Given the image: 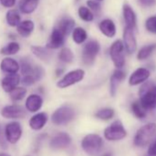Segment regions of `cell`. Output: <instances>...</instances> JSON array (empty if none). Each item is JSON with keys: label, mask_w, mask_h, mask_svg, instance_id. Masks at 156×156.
Segmentation results:
<instances>
[{"label": "cell", "mask_w": 156, "mask_h": 156, "mask_svg": "<svg viewBox=\"0 0 156 156\" xmlns=\"http://www.w3.org/2000/svg\"><path fill=\"white\" fill-rule=\"evenodd\" d=\"M72 143L71 136L66 132H59L50 140V147L53 150H61L67 148Z\"/></svg>", "instance_id": "cell-13"}, {"label": "cell", "mask_w": 156, "mask_h": 156, "mask_svg": "<svg viewBox=\"0 0 156 156\" xmlns=\"http://www.w3.org/2000/svg\"><path fill=\"white\" fill-rule=\"evenodd\" d=\"M131 111L133 113V115L140 119H142L146 117V112L147 110L142 107V105L140 104V102L139 100H136L134 102H132L131 106H130Z\"/></svg>", "instance_id": "cell-30"}, {"label": "cell", "mask_w": 156, "mask_h": 156, "mask_svg": "<svg viewBox=\"0 0 156 156\" xmlns=\"http://www.w3.org/2000/svg\"><path fill=\"white\" fill-rule=\"evenodd\" d=\"M98 1H99V2H100V1H103V0H98Z\"/></svg>", "instance_id": "cell-46"}, {"label": "cell", "mask_w": 156, "mask_h": 156, "mask_svg": "<svg viewBox=\"0 0 156 156\" xmlns=\"http://www.w3.org/2000/svg\"><path fill=\"white\" fill-rule=\"evenodd\" d=\"M148 154L150 156H156V140L149 146Z\"/></svg>", "instance_id": "cell-42"}, {"label": "cell", "mask_w": 156, "mask_h": 156, "mask_svg": "<svg viewBox=\"0 0 156 156\" xmlns=\"http://www.w3.org/2000/svg\"><path fill=\"white\" fill-rule=\"evenodd\" d=\"M151 76V72L145 67H140L136 69L129 78V85L130 87H136L145 83Z\"/></svg>", "instance_id": "cell-12"}, {"label": "cell", "mask_w": 156, "mask_h": 156, "mask_svg": "<svg viewBox=\"0 0 156 156\" xmlns=\"http://www.w3.org/2000/svg\"><path fill=\"white\" fill-rule=\"evenodd\" d=\"M125 49L122 41H115L109 48V56L117 69H122L125 65Z\"/></svg>", "instance_id": "cell-5"}, {"label": "cell", "mask_w": 156, "mask_h": 156, "mask_svg": "<svg viewBox=\"0 0 156 156\" xmlns=\"http://www.w3.org/2000/svg\"><path fill=\"white\" fill-rule=\"evenodd\" d=\"M122 13H123V19L125 21L126 27L135 29L136 24H137V17L133 9L129 5L125 4L122 8Z\"/></svg>", "instance_id": "cell-20"}, {"label": "cell", "mask_w": 156, "mask_h": 156, "mask_svg": "<svg viewBox=\"0 0 156 156\" xmlns=\"http://www.w3.org/2000/svg\"><path fill=\"white\" fill-rule=\"evenodd\" d=\"M32 69H33V66H32L31 62L29 60L22 59V61L20 64V70L21 71V73L23 75L29 74L32 72Z\"/></svg>", "instance_id": "cell-36"}, {"label": "cell", "mask_w": 156, "mask_h": 156, "mask_svg": "<svg viewBox=\"0 0 156 156\" xmlns=\"http://www.w3.org/2000/svg\"><path fill=\"white\" fill-rule=\"evenodd\" d=\"M115 115V110L110 108H104L99 110H98L95 114L96 118L101 120H109L113 119Z\"/></svg>", "instance_id": "cell-32"}, {"label": "cell", "mask_w": 156, "mask_h": 156, "mask_svg": "<svg viewBox=\"0 0 156 156\" xmlns=\"http://www.w3.org/2000/svg\"><path fill=\"white\" fill-rule=\"evenodd\" d=\"M31 74L34 76L35 80H36V82H37V81L41 80V79H42V77L45 75V70H44L41 66L38 65V66L33 67L32 72H31Z\"/></svg>", "instance_id": "cell-37"}, {"label": "cell", "mask_w": 156, "mask_h": 156, "mask_svg": "<svg viewBox=\"0 0 156 156\" xmlns=\"http://www.w3.org/2000/svg\"><path fill=\"white\" fill-rule=\"evenodd\" d=\"M86 75V72L83 69H75L65 73L57 82V87L64 89L70 87L77 83L81 82Z\"/></svg>", "instance_id": "cell-6"}, {"label": "cell", "mask_w": 156, "mask_h": 156, "mask_svg": "<svg viewBox=\"0 0 156 156\" xmlns=\"http://www.w3.org/2000/svg\"><path fill=\"white\" fill-rule=\"evenodd\" d=\"M31 51L32 53L39 58L40 60L43 61V62H49L52 56V53L49 51L50 49H48L47 47H41V46H31Z\"/></svg>", "instance_id": "cell-23"}, {"label": "cell", "mask_w": 156, "mask_h": 156, "mask_svg": "<svg viewBox=\"0 0 156 156\" xmlns=\"http://www.w3.org/2000/svg\"><path fill=\"white\" fill-rule=\"evenodd\" d=\"M59 59L64 63H71L74 60V55L73 51L68 47H63L59 52Z\"/></svg>", "instance_id": "cell-31"}, {"label": "cell", "mask_w": 156, "mask_h": 156, "mask_svg": "<svg viewBox=\"0 0 156 156\" xmlns=\"http://www.w3.org/2000/svg\"><path fill=\"white\" fill-rule=\"evenodd\" d=\"M144 85L139 91V101L146 110L156 108V85L150 82L143 83Z\"/></svg>", "instance_id": "cell-1"}, {"label": "cell", "mask_w": 156, "mask_h": 156, "mask_svg": "<svg viewBox=\"0 0 156 156\" xmlns=\"http://www.w3.org/2000/svg\"><path fill=\"white\" fill-rule=\"evenodd\" d=\"M138 1L143 8H151L156 4V0H138Z\"/></svg>", "instance_id": "cell-40"}, {"label": "cell", "mask_w": 156, "mask_h": 156, "mask_svg": "<svg viewBox=\"0 0 156 156\" xmlns=\"http://www.w3.org/2000/svg\"><path fill=\"white\" fill-rule=\"evenodd\" d=\"M123 45L125 51L129 54H132L137 50V40L134 33V29L125 27L123 30Z\"/></svg>", "instance_id": "cell-11"}, {"label": "cell", "mask_w": 156, "mask_h": 156, "mask_svg": "<svg viewBox=\"0 0 156 156\" xmlns=\"http://www.w3.org/2000/svg\"><path fill=\"white\" fill-rule=\"evenodd\" d=\"M22 136L21 125L17 121L9 122L5 128V137L8 142L10 144H16Z\"/></svg>", "instance_id": "cell-9"}, {"label": "cell", "mask_w": 156, "mask_h": 156, "mask_svg": "<svg viewBox=\"0 0 156 156\" xmlns=\"http://www.w3.org/2000/svg\"><path fill=\"white\" fill-rule=\"evenodd\" d=\"M20 51V43L16 41H11L8 43L6 46H4L1 50H0V53L3 55L10 56V55H15Z\"/></svg>", "instance_id": "cell-29"}, {"label": "cell", "mask_w": 156, "mask_h": 156, "mask_svg": "<svg viewBox=\"0 0 156 156\" xmlns=\"http://www.w3.org/2000/svg\"><path fill=\"white\" fill-rule=\"evenodd\" d=\"M72 37H73V41L76 44H82L87 39V32L85 29L81 27H77L73 30Z\"/></svg>", "instance_id": "cell-27"}, {"label": "cell", "mask_w": 156, "mask_h": 156, "mask_svg": "<svg viewBox=\"0 0 156 156\" xmlns=\"http://www.w3.org/2000/svg\"><path fill=\"white\" fill-rule=\"evenodd\" d=\"M1 116L8 119H19L26 117V110L19 105H8L1 109Z\"/></svg>", "instance_id": "cell-10"}, {"label": "cell", "mask_w": 156, "mask_h": 156, "mask_svg": "<svg viewBox=\"0 0 156 156\" xmlns=\"http://www.w3.org/2000/svg\"><path fill=\"white\" fill-rule=\"evenodd\" d=\"M35 29L34 22L30 20H26L23 21H20V23L17 26V30L19 34L23 38H28L30 36Z\"/></svg>", "instance_id": "cell-22"}, {"label": "cell", "mask_w": 156, "mask_h": 156, "mask_svg": "<svg viewBox=\"0 0 156 156\" xmlns=\"http://www.w3.org/2000/svg\"><path fill=\"white\" fill-rule=\"evenodd\" d=\"M2 140V131H1V126H0V142Z\"/></svg>", "instance_id": "cell-44"}, {"label": "cell", "mask_w": 156, "mask_h": 156, "mask_svg": "<svg viewBox=\"0 0 156 156\" xmlns=\"http://www.w3.org/2000/svg\"><path fill=\"white\" fill-rule=\"evenodd\" d=\"M103 156H112V154L108 152V153H106V154H104Z\"/></svg>", "instance_id": "cell-45"}, {"label": "cell", "mask_w": 156, "mask_h": 156, "mask_svg": "<svg viewBox=\"0 0 156 156\" xmlns=\"http://www.w3.org/2000/svg\"><path fill=\"white\" fill-rule=\"evenodd\" d=\"M17 0H0V4H1L4 8L11 9L16 5Z\"/></svg>", "instance_id": "cell-41"}, {"label": "cell", "mask_w": 156, "mask_h": 156, "mask_svg": "<svg viewBox=\"0 0 156 156\" xmlns=\"http://www.w3.org/2000/svg\"><path fill=\"white\" fill-rule=\"evenodd\" d=\"M145 29L150 33L156 34V16L149 17L145 21Z\"/></svg>", "instance_id": "cell-35"}, {"label": "cell", "mask_w": 156, "mask_h": 156, "mask_svg": "<svg viewBox=\"0 0 156 156\" xmlns=\"http://www.w3.org/2000/svg\"><path fill=\"white\" fill-rule=\"evenodd\" d=\"M43 105L42 98L38 94L30 95L25 101V108L30 113L38 112Z\"/></svg>", "instance_id": "cell-16"}, {"label": "cell", "mask_w": 156, "mask_h": 156, "mask_svg": "<svg viewBox=\"0 0 156 156\" xmlns=\"http://www.w3.org/2000/svg\"><path fill=\"white\" fill-rule=\"evenodd\" d=\"M27 94V89L25 87H17L15 89H13L9 95H10V98L13 101H20L22 100Z\"/></svg>", "instance_id": "cell-34"}, {"label": "cell", "mask_w": 156, "mask_h": 156, "mask_svg": "<svg viewBox=\"0 0 156 156\" xmlns=\"http://www.w3.org/2000/svg\"><path fill=\"white\" fill-rule=\"evenodd\" d=\"M87 8L93 12H99L100 9H101V6H100V3L98 0H87Z\"/></svg>", "instance_id": "cell-38"}, {"label": "cell", "mask_w": 156, "mask_h": 156, "mask_svg": "<svg viewBox=\"0 0 156 156\" xmlns=\"http://www.w3.org/2000/svg\"><path fill=\"white\" fill-rule=\"evenodd\" d=\"M103 145V139L95 133L86 135L81 141V147L88 156H98L102 151Z\"/></svg>", "instance_id": "cell-2"}, {"label": "cell", "mask_w": 156, "mask_h": 156, "mask_svg": "<svg viewBox=\"0 0 156 156\" xmlns=\"http://www.w3.org/2000/svg\"><path fill=\"white\" fill-rule=\"evenodd\" d=\"M21 83L24 85V86H27V87H30V86H32L33 84L36 83V80H35V78L34 76L30 73L29 74H26V75H23V78H22V80H20Z\"/></svg>", "instance_id": "cell-39"}, {"label": "cell", "mask_w": 156, "mask_h": 156, "mask_svg": "<svg viewBox=\"0 0 156 156\" xmlns=\"http://www.w3.org/2000/svg\"><path fill=\"white\" fill-rule=\"evenodd\" d=\"M126 73L122 69H116L110 77V95L115 97L119 84L125 79Z\"/></svg>", "instance_id": "cell-18"}, {"label": "cell", "mask_w": 156, "mask_h": 156, "mask_svg": "<svg viewBox=\"0 0 156 156\" xmlns=\"http://www.w3.org/2000/svg\"><path fill=\"white\" fill-rule=\"evenodd\" d=\"M75 117L74 109L70 106H62L58 108L51 115V122L54 125L62 126L70 123Z\"/></svg>", "instance_id": "cell-4"}, {"label": "cell", "mask_w": 156, "mask_h": 156, "mask_svg": "<svg viewBox=\"0 0 156 156\" xmlns=\"http://www.w3.org/2000/svg\"><path fill=\"white\" fill-rule=\"evenodd\" d=\"M100 51V44L98 41L96 40H91L89 41L83 49V53H82V58L83 62L87 65H92L98 54Z\"/></svg>", "instance_id": "cell-8"}, {"label": "cell", "mask_w": 156, "mask_h": 156, "mask_svg": "<svg viewBox=\"0 0 156 156\" xmlns=\"http://www.w3.org/2000/svg\"><path fill=\"white\" fill-rule=\"evenodd\" d=\"M155 133H156V123L151 122L143 125L137 130L134 136V140H133L134 145L137 147L146 146L151 141V140L155 135Z\"/></svg>", "instance_id": "cell-3"}, {"label": "cell", "mask_w": 156, "mask_h": 156, "mask_svg": "<svg viewBox=\"0 0 156 156\" xmlns=\"http://www.w3.org/2000/svg\"><path fill=\"white\" fill-rule=\"evenodd\" d=\"M0 69L6 73H16L20 71V63L11 57H6L0 63Z\"/></svg>", "instance_id": "cell-21"}, {"label": "cell", "mask_w": 156, "mask_h": 156, "mask_svg": "<svg viewBox=\"0 0 156 156\" xmlns=\"http://www.w3.org/2000/svg\"><path fill=\"white\" fill-rule=\"evenodd\" d=\"M40 0H21L20 3V10L23 14H31L38 8Z\"/></svg>", "instance_id": "cell-25"}, {"label": "cell", "mask_w": 156, "mask_h": 156, "mask_svg": "<svg viewBox=\"0 0 156 156\" xmlns=\"http://www.w3.org/2000/svg\"><path fill=\"white\" fill-rule=\"evenodd\" d=\"M65 35L56 27L52 30L49 41L47 42V48L50 50H56L64 45L65 42Z\"/></svg>", "instance_id": "cell-14"}, {"label": "cell", "mask_w": 156, "mask_h": 156, "mask_svg": "<svg viewBox=\"0 0 156 156\" xmlns=\"http://www.w3.org/2000/svg\"><path fill=\"white\" fill-rule=\"evenodd\" d=\"M156 50V43L152 44H148L143 47H141L137 53V59L139 61H144L148 59Z\"/></svg>", "instance_id": "cell-26"}, {"label": "cell", "mask_w": 156, "mask_h": 156, "mask_svg": "<svg viewBox=\"0 0 156 156\" xmlns=\"http://www.w3.org/2000/svg\"><path fill=\"white\" fill-rule=\"evenodd\" d=\"M47 121H48V115L45 112H38L30 118L29 121V125L31 129L37 131L42 129L47 124Z\"/></svg>", "instance_id": "cell-17"}, {"label": "cell", "mask_w": 156, "mask_h": 156, "mask_svg": "<svg viewBox=\"0 0 156 156\" xmlns=\"http://www.w3.org/2000/svg\"><path fill=\"white\" fill-rule=\"evenodd\" d=\"M6 20L10 27H17L20 23L21 18L18 10L9 9L6 14Z\"/></svg>", "instance_id": "cell-28"}, {"label": "cell", "mask_w": 156, "mask_h": 156, "mask_svg": "<svg viewBox=\"0 0 156 156\" xmlns=\"http://www.w3.org/2000/svg\"><path fill=\"white\" fill-rule=\"evenodd\" d=\"M127 136V130L119 120L112 122L104 130V137L109 141H117L123 140Z\"/></svg>", "instance_id": "cell-7"}, {"label": "cell", "mask_w": 156, "mask_h": 156, "mask_svg": "<svg viewBox=\"0 0 156 156\" xmlns=\"http://www.w3.org/2000/svg\"><path fill=\"white\" fill-rule=\"evenodd\" d=\"M99 30L101 33L108 37V38H113L117 34V27L114 21L110 19H105L100 21L98 25Z\"/></svg>", "instance_id": "cell-19"}, {"label": "cell", "mask_w": 156, "mask_h": 156, "mask_svg": "<svg viewBox=\"0 0 156 156\" xmlns=\"http://www.w3.org/2000/svg\"><path fill=\"white\" fill-rule=\"evenodd\" d=\"M78 16H79V18L82 20L86 22H91L95 19L94 13L87 7H85V6L80 7L79 9H78Z\"/></svg>", "instance_id": "cell-33"}, {"label": "cell", "mask_w": 156, "mask_h": 156, "mask_svg": "<svg viewBox=\"0 0 156 156\" xmlns=\"http://www.w3.org/2000/svg\"><path fill=\"white\" fill-rule=\"evenodd\" d=\"M20 83V75L16 73H8L1 81V87L7 93H10L13 89L19 87Z\"/></svg>", "instance_id": "cell-15"}, {"label": "cell", "mask_w": 156, "mask_h": 156, "mask_svg": "<svg viewBox=\"0 0 156 156\" xmlns=\"http://www.w3.org/2000/svg\"><path fill=\"white\" fill-rule=\"evenodd\" d=\"M0 156H11V155L6 152H0Z\"/></svg>", "instance_id": "cell-43"}, {"label": "cell", "mask_w": 156, "mask_h": 156, "mask_svg": "<svg viewBox=\"0 0 156 156\" xmlns=\"http://www.w3.org/2000/svg\"><path fill=\"white\" fill-rule=\"evenodd\" d=\"M74 26H75V21L72 19V18H69V17H65L63 19H62L57 26V28L65 35V36H68L72 31L74 29Z\"/></svg>", "instance_id": "cell-24"}]
</instances>
